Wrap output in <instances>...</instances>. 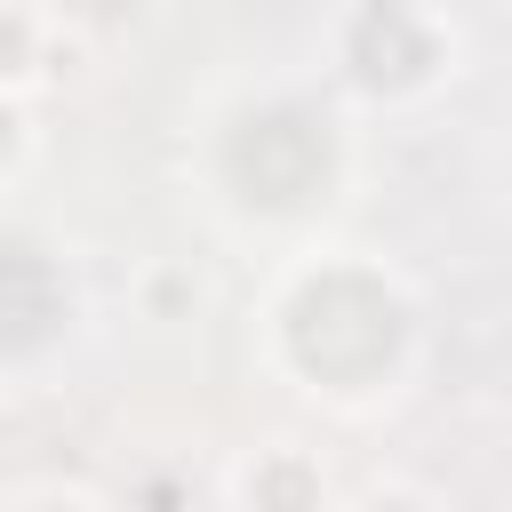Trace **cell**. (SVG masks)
<instances>
[{
	"label": "cell",
	"mask_w": 512,
	"mask_h": 512,
	"mask_svg": "<svg viewBox=\"0 0 512 512\" xmlns=\"http://www.w3.org/2000/svg\"><path fill=\"white\" fill-rule=\"evenodd\" d=\"M504 408H512V392H504Z\"/></svg>",
	"instance_id": "52a82bcc"
},
{
	"label": "cell",
	"mask_w": 512,
	"mask_h": 512,
	"mask_svg": "<svg viewBox=\"0 0 512 512\" xmlns=\"http://www.w3.org/2000/svg\"><path fill=\"white\" fill-rule=\"evenodd\" d=\"M0 512H112L96 488H80V480H32V488H16Z\"/></svg>",
	"instance_id": "8992f818"
},
{
	"label": "cell",
	"mask_w": 512,
	"mask_h": 512,
	"mask_svg": "<svg viewBox=\"0 0 512 512\" xmlns=\"http://www.w3.org/2000/svg\"><path fill=\"white\" fill-rule=\"evenodd\" d=\"M336 80L368 104H416L464 64V24L440 8H344L320 24Z\"/></svg>",
	"instance_id": "7a4b0ae2"
},
{
	"label": "cell",
	"mask_w": 512,
	"mask_h": 512,
	"mask_svg": "<svg viewBox=\"0 0 512 512\" xmlns=\"http://www.w3.org/2000/svg\"><path fill=\"white\" fill-rule=\"evenodd\" d=\"M264 360L304 400L376 416L424 360V304L368 248H304L264 288Z\"/></svg>",
	"instance_id": "6da1fadb"
},
{
	"label": "cell",
	"mask_w": 512,
	"mask_h": 512,
	"mask_svg": "<svg viewBox=\"0 0 512 512\" xmlns=\"http://www.w3.org/2000/svg\"><path fill=\"white\" fill-rule=\"evenodd\" d=\"M232 512H336V488H328V464L320 448L304 440H264L232 464Z\"/></svg>",
	"instance_id": "3957f363"
},
{
	"label": "cell",
	"mask_w": 512,
	"mask_h": 512,
	"mask_svg": "<svg viewBox=\"0 0 512 512\" xmlns=\"http://www.w3.org/2000/svg\"><path fill=\"white\" fill-rule=\"evenodd\" d=\"M336 512H448L424 480H408V472H384V480H368L360 496H344Z\"/></svg>",
	"instance_id": "5b68a950"
},
{
	"label": "cell",
	"mask_w": 512,
	"mask_h": 512,
	"mask_svg": "<svg viewBox=\"0 0 512 512\" xmlns=\"http://www.w3.org/2000/svg\"><path fill=\"white\" fill-rule=\"evenodd\" d=\"M32 144H40V128H32V104H24V88H8L0 80V192L32 168Z\"/></svg>",
	"instance_id": "277c9868"
}]
</instances>
